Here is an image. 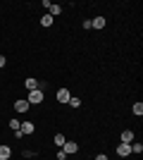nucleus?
<instances>
[{"label": "nucleus", "mask_w": 143, "mask_h": 160, "mask_svg": "<svg viewBox=\"0 0 143 160\" xmlns=\"http://www.w3.org/2000/svg\"><path fill=\"white\" fill-rule=\"evenodd\" d=\"M29 105L31 103H43V88H36V91H29Z\"/></svg>", "instance_id": "1"}, {"label": "nucleus", "mask_w": 143, "mask_h": 160, "mask_svg": "<svg viewBox=\"0 0 143 160\" xmlns=\"http://www.w3.org/2000/svg\"><path fill=\"white\" fill-rule=\"evenodd\" d=\"M19 132H21V136H31V134L36 132V124H34V122H21Z\"/></svg>", "instance_id": "2"}, {"label": "nucleus", "mask_w": 143, "mask_h": 160, "mask_svg": "<svg viewBox=\"0 0 143 160\" xmlns=\"http://www.w3.org/2000/svg\"><path fill=\"white\" fill-rule=\"evenodd\" d=\"M29 108H31V105H29V100H26V98L14 100V112H26Z\"/></svg>", "instance_id": "3"}, {"label": "nucleus", "mask_w": 143, "mask_h": 160, "mask_svg": "<svg viewBox=\"0 0 143 160\" xmlns=\"http://www.w3.org/2000/svg\"><path fill=\"white\" fill-rule=\"evenodd\" d=\"M117 155L129 158V155H131V143H122V141H119V146H117Z\"/></svg>", "instance_id": "4"}, {"label": "nucleus", "mask_w": 143, "mask_h": 160, "mask_svg": "<svg viewBox=\"0 0 143 160\" xmlns=\"http://www.w3.org/2000/svg\"><path fill=\"white\" fill-rule=\"evenodd\" d=\"M62 151H64L67 155H74L76 151H79V146H76L74 141H64V146H62Z\"/></svg>", "instance_id": "5"}, {"label": "nucleus", "mask_w": 143, "mask_h": 160, "mask_svg": "<svg viewBox=\"0 0 143 160\" xmlns=\"http://www.w3.org/2000/svg\"><path fill=\"white\" fill-rule=\"evenodd\" d=\"M55 98H57V103H69V98H72V93H69L67 88H60Z\"/></svg>", "instance_id": "6"}, {"label": "nucleus", "mask_w": 143, "mask_h": 160, "mask_svg": "<svg viewBox=\"0 0 143 160\" xmlns=\"http://www.w3.org/2000/svg\"><path fill=\"white\" fill-rule=\"evenodd\" d=\"M24 86H26V91H36V88H41V84L34 77H29V79H24Z\"/></svg>", "instance_id": "7"}, {"label": "nucleus", "mask_w": 143, "mask_h": 160, "mask_svg": "<svg viewBox=\"0 0 143 160\" xmlns=\"http://www.w3.org/2000/svg\"><path fill=\"white\" fill-rule=\"evenodd\" d=\"M119 141H122V143H134V132H131V129H124Z\"/></svg>", "instance_id": "8"}, {"label": "nucleus", "mask_w": 143, "mask_h": 160, "mask_svg": "<svg viewBox=\"0 0 143 160\" xmlns=\"http://www.w3.org/2000/svg\"><path fill=\"white\" fill-rule=\"evenodd\" d=\"M10 155H12V148L0 143V160H10Z\"/></svg>", "instance_id": "9"}, {"label": "nucleus", "mask_w": 143, "mask_h": 160, "mask_svg": "<svg viewBox=\"0 0 143 160\" xmlns=\"http://www.w3.org/2000/svg\"><path fill=\"white\" fill-rule=\"evenodd\" d=\"M105 27V17H93L91 19V29H102Z\"/></svg>", "instance_id": "10"}, {"label": "nucleus", "mask_w": 143, "mask_h": 160, "mask_svg": "<svg viewBox=\"0 0 143 160\" xmlns=\"http://www.w3.org/2000/svg\"><path fill=\"white\" fill-rule=\"evenodd\" d=\"M48 14H50V17H57V14H62V5H50V10H48Z\"/></svg>", "instance_id": "11"}, {"label": "nucleus", "mask_w": 143, "mask_h": 160, "mask_svg": "<svg viewBox=\"0 0 143 160\" xmlns=\"http://www.w3.org/2000/svg\"><path fill=\"white\" fill-rule=\"evenodd\" d=\"M64 141H67V139H64V134H55V139H53V143H55V146H64Z\"/></svg>", "instance_id": "12"}, {"label": "nucleus", "mask_w": 143, "mask_h": 160, "mask_svg": "<svg viewBox=\"0 0 143 160\" xmlns=\"http://www.w3.org/2000/svg\"><path fill=\"white\" fill-rule=\"evenodd\" d=\"M131 112L141 117V115H143V103H134V105H131Z\"/></svg>", "instance_id": "13"}, {"label": "nucleus", "mask_w": 143, "mask_h": 160, "mask_svg": "<svg viewBox=\"0 0 143 160\" xmlns=\"http://www.w3.org/2000/svg\"><path fill=\"white\" fill-rule=\"evenodd\" d=\"M41 27H53V17L50 14H43L41 17Z\"/></svg>", "instance_id": "14"}, {"label": "nucleus", "mask_w": 143, "mask_h": 160, "mask_svg": "<svg viewBox=\"0 0 143 160\" xmlns=\"http://www.w3.org/2000/svg\"><path fill=\"white\" fill-rule=\"evenodd\" d=\"M7 124H10V129H12V132H19V127H21V122H19V120H10Z\"/></svg>", "instance_id": "15"}, {"label": "nucleus", "mask_w": 143, "mask_h": 160, "mask_svg": "<svg viewBox=\"0 0 143 160\" xmlns=\"http://www.w3.org/2000/svg\"><path fill=\"white\" fill-rule=\"evenodd\" d=\"M131 153L141 155V153H143V143H131Z\"/></svg>", "instance_id": "16"}, {"label": "nucleus", "mask_w": 143, "mask_h": 160, "mask_svg": "<svg viewBox=\"0 0 143 160\" xmlns=\"http://www.w3.org/2000/svg\"><path fill=\"white\" fill-rule=\"evenodd\" d=\"M69 105H72V108H81V98L72 96V98H69Z\"/></svg>", "instance_id": "17"}, {"label": "nucleus", "mask_w": 143, "mask_h": 160, "mask_svg": "<svg viewBox=\"0 0 143 160\" xmlns=\"http://www.w3.org/2000/svg\"><path fill=\"white\" fill-rule=\"evenodd\" d=\"M55 160H67V153L60 148V151H57V155H55Z\"/></svg>", "instance_id": "18"}, {"label": "nucleus", "mask_w": 143, "mask_h": 160, "mask_svg": "<svg viewBox=\"0 0 143 160\" xmlns=\"http://www.w3.org/2000/svg\"><path fill=\"white\" fill-rule=\"evenodd\" d=\"M24 158H36V151H24Z\"/></svg>", "instance_id": "19"}, {"label": "nucleus", "mask_w": 143, "mask_h": 160, "mask_svg": "<svg viewBox=\"0 0 143 160\" xmlns=\"http://www.w3.org/2000/svg\"><path fill=\"white\" fill-rule=\"evenodd\" d=\"M5 65H7V60H5V55H0V69H5Z\"/></svg>", "instance_id": "20"}, {"label": "nucleus", "mask_w": 143, "mask_h": 160, "mask_svg": "<svg viewBox=\"0 0 143 160\" xmlns=\"http://www.w3.org/2000/svg\"><path fill=\"white\" fill-rule=\"evenodd\" d=\"M95 160H107V155H105V153H100V155H98Z\"/></svg>", "instance_id": "21"}]
</instances>
